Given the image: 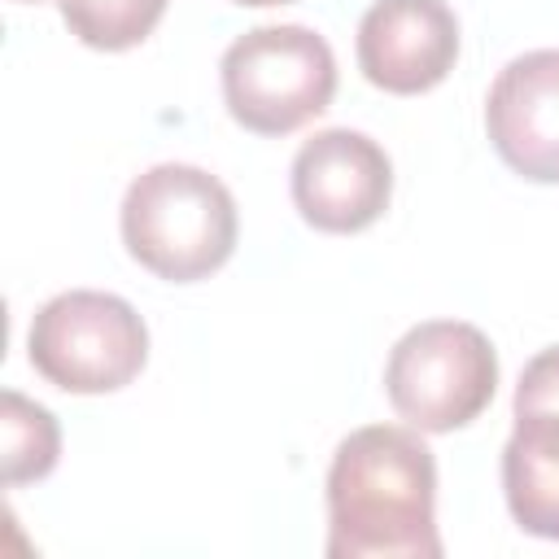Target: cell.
Listing matches in <instances>:
<instances>
[{
    "instance_id": "1",
    "label": "cell",
    "mask_w": 559,
    "mask_h": 559,
    "mask_svg": "<svg viewBox=\"0 0 559 559\" xmlns=\"http://www.w3.org/2000/svg\"><path fill=\"white\" fill-rule=\"evenodd\" d=\"M332 559H437V459L419 428H354L328 467Z\"/></svg>"
},
{
    "instance_id": "2",
    "label": "cell",
    "mask_w": 559,
    "mask_h": 559,
    "mask_svg": "<svg viewBox=\"0 0 559 559\" xmlns=\"http://www.w3.org/2000/svg\"><path fill=\"white\" fill-rule=\"evenodd\" d=\"M236 201L223 179L201 166L162 162L131 179L122 197L127 253L170 284L214 275L236 249Z\"/></svg>"
},
{
    "instance_id": "3",
    "label": "cell",
    "mask_w": 559,
    "mask_h": 559,
    "mask_svg": "<svg viewBox=\"0 0 559 559\" xmlns=\"http://www.w3.org/2000/svg\"><path fill=\"white\" fill-rule=\"evenodd\" d=\"M227 114L253 135H288L336 96V57L310 26H253L223 52Z\"/></svg>"
},
{
    "instance_id": "4",
    "label": "cell",
    "mask_w": 559,
    "mask_h": 559,
    "mask_svg": "<svg viewBox=\"0 0 559 559\" xmlns=\"http://www.w3.org/2000/svg\"><path fill=\"white\" fill-rule=\"evenodd\" d=\"M498 389V354L476 323L428 319L415 323L384 362V393L393 411L419 432L467 428Z\"/></svg>"
},
{
    "instance_id": "5",
    "label": "cell",
    "mask_w": 559,
    "mask_h": 559,
    "mask_svg": "<svg viewBox=\"0 0 559 559\" xmlns=\"http://www.w3.org/2000/svg\"><path fill=\"white\" fill-rule=\"evenodd\" d=\"M31 367L66 393H114L148 362V328L131 301L70 288L44 301L26 332Z\"/></svg>"
},
{
    "instance_id": "6",
    "label": "cell",
    "mask_w": 559,
    "mask_h": 559,
    "mask_svg": "<svg viewBox=\"0 0 559 559\" xmlns=\"http://www.w3.org/2000/svg\"><path fill=\"white\" fill-rule=\"evenodd\" d=\"M293 205L314 231L349 236L371 227L393 197L389 153L349 127L310 135L293 157Z\"/></svg>"
},
{
    "instance_id": "7",
    "label": "cell",
    "mask_w": 559,
    "mask_h": 559,
    "mask_svg": "<svg viewBox=\"0 0 559 559\" xmlns=\"http://www.w3.org/2000/svg\"><path fill=\"white\" fill-rule=\"evenodd\" d=\"M502 493L524 533L559 542V345L520 371L515 428L502 445Z\"/></svg>"
},
{
    "instance_id": "8",
    "label": "cell",
    "mask_w": 559,
    "mask_h": 559,
    "mask_svg": "<svg viewBox=\"0 0 559 559\" xmlns=\"http://www.w3.org/2000/svg\"><path fill=\"white\" fill-rule=\"evenodd\" d=\"M459 61V17L445 0H376L358 22V70L371 87L419 96Z\"/></svg>"
},
{
    "instance_id": "9",
    "label": "cell",
    "mask_w": 559,
    "mask_h": 559,
    "mask_svg": "<svg viewBox=\"0 0 559 559\" xmlns=\"http://www.w3.org/2000/svg\"><path fill=\"white\" fill-rule=\"evenodd\" d=\"M493 153L533 183H559V48L507 61L485 100Z\"/></svg>"
},
{
    "instance_id": "10",
    "label": "cell",
    "mask_w": 559,
    "mask_h": 559,
    "mask_svg": "<svg viewBox=\"0 0 559 559\" xmlns=\"http://www.w3.org/2000/svg\"><path fill=\"white\" fill-rule=\"evenodd\" d=\"M61 454V428L48 406L4 389L0 397V459H4V485L17 489L26 480H44L57 467Z\"/></svg>"
},
{
    "instance_id": "11",
    "label": "cell",
    "mask_w": 559,
    "mask_h": 559,
    "mask_svg": "<svg viewBox=\"0 0 559 559\" xmlns=\"http://www.w3.org/2000/svg\"><path fill=\"white\" fill-rule=\"evenodd\" d=\"M70 35H79L87 48L122 52L153 35V26L166 13V0H57Z\"/></svg>"
},
{
    "instance_id": "12",
    "label": "cell",
    "mask_w": 559,
    "mask_h": 559,
    "mask_svg": "<svg viewBox=\"0 0 559 559\" xmlns=\"http://www.w3.org/2000/svg\"><path fill=\"white\" fill-rule=\"evenodd\" d=\"M231 4H245V9H271V4H293V0H231Z\"/></svg>"
},
{
    "instance_id": "13",
    "label": "cell",
    "mask_w": 559,
    "mask_h": 559,
    "mask_svg": "<svg viewBox=\"0 0 559 559\" xmlns=\"http://www.w3.org/2000/svg\"><path fill=\"white\" fill-rule=\"evenodd\" d=\"M22 4H39V0H22Z\"/></svg>"
}]
</instances>
